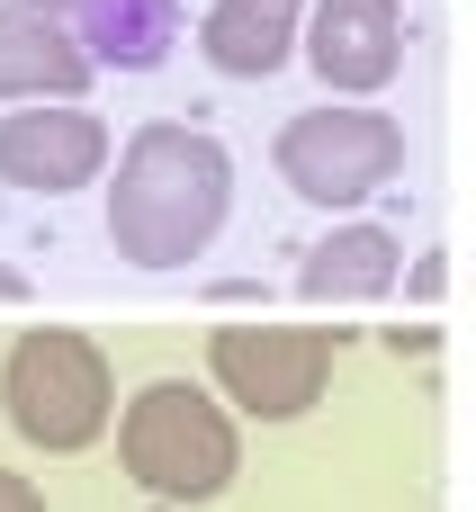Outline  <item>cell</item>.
<instances>
[{
    "instance_id": "30bf717a",
    "label": "cell",
    "mask_w": 476,
    "mask_h": 512,
    "mask_svg": "<svg viewBox=\"0 0 476 512\" xmlns=\"http://www.w3.org/2000/svg\"><path fill=\"white\" fill-rule=\"evenodd\" d=\"M297 27H306V0H207L198 54L225 81H270V72H288Z\"/></svg>"
},
{
    "instance_id": "9a60e30c",
    "label": "cell",
    "mask_w": 476,
    "mask_h": 512,
    "mask_svg": "<svg viewBox=\"0 0 476 512\" xmlns=\"http://www.w3.org/2000/svg\"><path fill=\"white\" fill-rule=\"evenodd\" d=\"M18 9H72V0H18Z\"/></svg>"
},
{
    "instance_id": "8fae6325",
    "label": "cell",
    "mask_w": 476,
    "mask_h": 512,
    "mask_svg": "<svg viewBox=\"0 0 476 512\" xmlns=\"http://www.w3.org/2000/svg\"><path fill=\"white\" fill-rule=\"evenodd\" d=\"M63 18H72V36L90 45L99 72H162L180 27H189L180 0H72Z\"/></svg>"
},
{
    "instance_id": "5b68a950",
    "label": "cell",
    "mask_w": 476,
    "mask_h": 512,
    "mask_svg": "<svg viewBox=\"0 0 476 512\" xmlns=\"http://www.w3.org/2000/svg\"><path fill=\"white\" fill-rule=\"evenodd\" d=\"M207 378L243 423H297L333 387V333L324 324H216L207 333Z\"/></svg>"
},
{
    "instance_id": "6da1fadb",
    "label": "cell",
    "mask_w": 476,
    "mask_h": 512,
    "mask_svg": "<svg viewBox=\"0 0 476 512\" xmlns=\"http://www.w3.org/2000/svg\"><path fill=\"white\" fill-rule=\"evenodd\" d=\"M234 216V153L189 126V117H153L117 144L108 162V252L126 270H189L207 261V243Z\"/></svg>"
},
{
    "instance_id": "52a82bcc",
    "label": "cell",
    "mask_w": 476,
    "mask_h": 512,
    "mask_svg": "<svg viewBox=\"0 0 476 512\" xmlns=\"http://www.w3.org/2000/svg\"><path fill=\"white\" fill-rule=\"evenodd\" d=\"M297 54L324 99H378L405 72V0H306Z\"/></svg>"
},
{
    "instance_id": "277c9868",
    "label": "cell",
    "mask_w": 476,
    "mask_h": 512,
    "mask_svg": "<svg viewBox=\"0 0 476 512\" xmlns=\"http://www.w3.org/2000/svg\"><path fill=\"white\" fill-rule=\"evenodd\" d=\"M270 162H279V180H288L306 207L342 216V207L378 198V189L405 171V126H396L387 108H369V99H324V108H297V117L279 126Z\"/></svg>"
},
{
    "instance_id": "ba28073f",
    "label": "cell",
    "mask_w": 476,
    "mask_h": 512,
    "mask_svg": "<svg viewBox=\"0 0 476 512\" xmlns=\"http://www.w3.org/2000/svg\"><path fill=\"white\" fill-rule=\"evenodd\" d=\"M99 81L90 45L72 36L63 9H18L0 0V108H27V99H81Z\"/></svg>"
},
{
    "instance_id": "3957f363",
    "label": "cell",
    "mask_w": 476,
    "mask_h": 512,
    "mask_svg": "<svg viewBox=\"0 0 476 512\" xmlns=\"http://www.w3.org/2000/svg\"><path fill=\"white\" fill-rule=\"evenodd\" d=\"M0 414H9V432L27 450L81 459L117 423V369H108V351L81 324H36L0 360Z\"/></svg>"
},
{
    "instance_id": "8992f818",
    "label": "cell",
    "mask_w": 476,
    "mask_h": 512,
    "mask_svg": "<svg viewBox=\"0 0 476 512\" xmlns=\"http://www.w3.org/2000/svg\"><path fill=\"white\" fill-rule=\"evenodd\" d=\"M108 162H117V135L81 99H27V108L0 117V189L72 198V189L108 180Z\"/></svg>"
},
{
    "instance_id": "7c38bea8",
    "label": "cell",
    "mask_w": 476,
    "mask_h": 512,
    "mask_svg": "<svg viewBox=\"0 0 476 512\" xmlns=\"http://www.w3.org/2000/svg\"><path fill=\"white\" fill-rule=\"evenodd\" d=\"M414 306H441V288H450V252H414L405 261V279H396Z\"/></svg>"
},
{
    "instance_id": "5bb4252c",
    "label": "cell",
    "mask_w": 476,
    "mask_h": 512,
    "mask_svg": "<svg viewBox=\"0 0 476 512\" xmlns=\"http://www.w3.org/2000/svg\"><path fill=\"white\" fill-rule=\"evenodd\" d=\"M18 297H27V270H18V261H0V306H18Z\"/></svg>"
},
{
    "instance_id": "9c48e42d",
    "label": "cell",
    "mask_w": 476,
    "mask_h": 512,
    "mask_svg": "<svg viewBox=\"0 0 476 512\" xmlns=\"http://www.w3.org/2000/svg\"><path fill=\"white\" fill-rule=\"evenodd\" d=\"M396 279H405V243L378 216H342L297 261V297L306 306H378V297H396Z\"/></svg>"
},
{
    "instance_id": "4fadbf2b",
    "label": "cell",
    "mask_w": 476,
    "mask_h": 512,
    "mask_svg": "<svg viewBox=\"0 0 476 512\" xmlns=\"http://www.w3.org/2000/svg\"><path fill=\"white\" fill-rule=\"evenodd\" d=\"M0 512H45V495H36L18 468H0Z\"/></svg>"
},
{
    "instance_id": "7a4b0ae2",
    "label": "cell",
    "mask_w": 476,
    "mask_h": 512,
    "mask_svg": "<svg viewBox=\"0 0 476 512\" xmlns=\"http://www.w3.org/2000/svg\"><path fill=\"white\" fill-rule=\"evenodd\" d=\"M117 468L162 495V504H207L234 486L243 468V432H234V405L216 387H189V378H153L117 405Z\"/></svg>"
}]
</instances>
